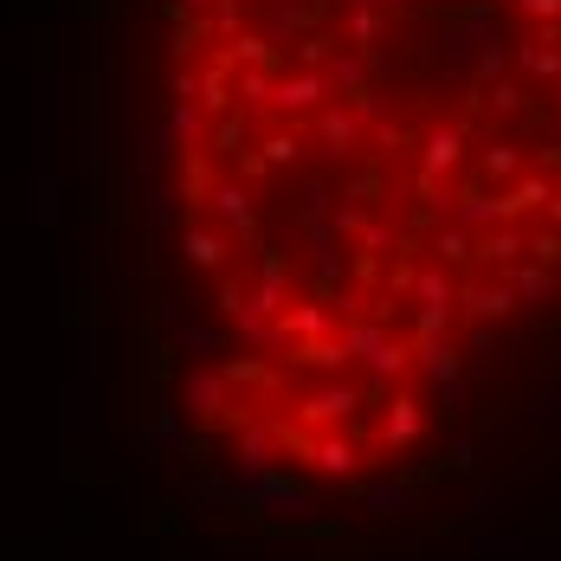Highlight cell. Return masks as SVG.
<instances>
[{
    "mask_svg": "<svg viewBox=\"0 0 561 561\" xmlns=\"http://www.w3.org/2000/svg\"><path fill=\"white\" fill-rule=\"evenodd\" d=\"M214 207H220V220L239 232V239H259V220H252V194L239 187V181H220L214 187Z\"/></svg>",
    "mask_w": 561,
    "mask_h": 561,
    "instance_id": "cell-1",
    "label": "cell"
},
{
    "mask_svg": "<svg viewBox=\"0 0 561 561\" xmlns=\"http://www.w3.org/2000/svg\"><path fill=\"white\" fill-rule=\"evenodd\" d=\"M181 252H187V265H201V272H220L226 265V239L207 232V226H181Z\"/></svg>",
    "mask_w": 561,
    "mask_h": 561,
    "instance_id": "cell-2",
    "label": "cell"
},
{
    "mask_svg": "<svg viewBox=\"0 0 561 561\" xmlns=\"http://www.w3.org/2000/svg\"><path fill=\"white\" fill-rule=\"evenodd\" d=\"M323 78L317 71H290V78H278V111H317L323 104Z\"/></svg>",
    "mask_w": 561,
    "mask_h": 561,
    "instance_id": "cell-3",
    "label": "cell"
},
{
    "mask_svg": "<svg viewBox=\"0 0 561 561\" xmlns=\"http://www.w3.org/2000/svg\"><path fill=\"white\" fill-rule=\"evenodd\" d=\"M317 136H323V149H330V156H348L362 129H355V116H348V111H323V116H317Z\"/></svg>",
    "mask_w": 561,
    "mask_h": 561,
    "instance_id": "cell-4",
    "label": "cell"
},
{
    "mask_svg": "<svg viewBox=\"0 0 561 561\" xmlns=\"http://www.w3.org/2000/svg\"><path fill=\"white\" fill-rule=\"evenodd\" d=\"M214 169H207V156H181V194L187 201H214Z\"/></svg>",
    "mask_w": 561,
    "mask_h": 561,
    "instance_id": "cell-5",
    "label": "cell"
},
{
    "mask_svg": "<svg viewBox=\"0 0 561 561\" xmlns=\"http://www.w3.org/2000/svg\"><path fill=\"white\" fill-rule=\"evenodd\" d=\"M245 136H252V123L226 111L220 123H214V156H239V149H245Z\"/></svg>",
    "mask_w": 561,
    "mask_h": 561,
    "instance_id": "cell-6",
    "label": "cell"
},
{
    "mask_svg": "<svg viewBox=\"0 0 561 561\" xmlns=\"http://www.w3.org/2000/svg\"><path fill=\"white\" fill-rule=\"evenodd\" d=\"M259 149H265V162H272V169H284V162H297V136H290V129H272V136H265Z\"/></svg>",
    "mask_w": 561,
    "mask_h": 561,
    "instance_id": "cell-7",
    "label": "cell"
},
{
    "mask_svg": "<svg viewBox=\"0 0 561 561\" xmlns=\"http://www.w3.org/2000/svg\"><path fill=\"white\" fill-rule=\"evenodd\" d=\"M174 136H181V142H194V136H201V116H194V104H174Z\"/></svg>",
    "mask_w": 561,
    "mask_h": 561,
    "instance_id": "cell-8",
    "label": "cell"
},
{
    "mask_svg": "<svg viewBox=\"0 0 561 561\" xmlns=\"http://www.w3.org/2000/svg\"><path fill=\"white\" fill-rule=\"evenodd\" d=\"M381 7H388V13H407V7H420V0H381Z\"/></svg>",
    "mask_w": 561,
    "mask_h": 561,
    "instance_id": "cell-9",
    "label": "cell"
}]
</instances>
